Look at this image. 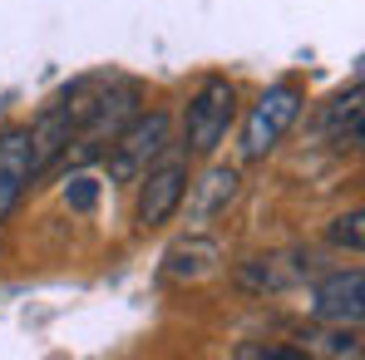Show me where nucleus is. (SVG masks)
Returning <instances> with one entry per match:
<instances>
[{
	"label": "nucleus",
	"mask_w": 365,
	"mask_h": 360,
	"mask_svg": "<svg viewBox=\"0 0 365 360\" xmlns=\"http://www.w3.org/2000/svg\"><path fill=\"white\" fill-rule=\"evenodd\" d=\"M237 119V84L222 79V74H207L192 99H187V114H182V143H187V158H212L227 138V128Z\"/></svg>",
	"instance_id": "1"
},
{
	"label": "nucleus",
	"mask_w": 365,
	"mask_h": 360,
	"mask_svg": "<svg viewBox=\"0 0 365 360\" xmlns=\"http://www.w3.org/2000/svg\"><path fill=\"white\" fill-rule=\"evenodd\" d=\"M192 178V158L187 153H158L143 173H138V202H133V222L138 232H158L187 197Z\"/></svg>",
	"instance_id": "2"
},
{
	"label": "nucleus",
	"mask_w": 365,
	"mask_h": 360,
	"mask_svg": "<svg viewBox=\"0 0 365 360\" xmlns=\"http://www.w3.org/2000/svg\"><path fill=\"white\" fill-rule=\"evenodd\" d=\"M306 109V89L297 79H282V84H272V89H262V99L252 104V114L242 123V158L247 163H257V158H267L282 138H287V128L302 119Z\"/></svg>",
	"instance_id": "3"
},
{
	"label": "nucleus",
	"mask_w": 365,
	"mask_h": 360,
	"mask_svg": "<svg viewBox=\"0 0 365 360\" xmlns=\"http://www.w3.org/2000/svg\"><path fill=\"white\" fill-rule=\"evenodd\" d=\"M168 138H173V123H168L163 109L133 114V119L114 133V143L104 148V153H109V178L114 182H138V173H143L158 153H168Z\"/></svg>",
	"instance_id": "4"
},
{
	"label": "nucleus",
	"mask_w": 365,
	"mask_h": 360,
	"mask_svg": "<svg viewBox=\"0 0 365 360\" xmlns=\"http://www.w3.org/2000/svg\"><path fill=\"white\" fill-rule=\"evenodd\" d=\"M311 316L321 326H361V316H365V272L361 267L321 277L316 292H311Z\"/></svg>",
	"instance_id": "5"
},
{
	"label": "nucleus",
	"mask_w": 365,
	"mask_h": 360,
	"mask_svg": "<svg viewBox=\"0 0 365 360\" xmlns=\"http://www.w3.org/2000/svg\"><path fill=\"white\" fill-rule=\"evenodd\" d=\"M35 173V158H30V133L25 128H5L0 133V227L15 217L20 197L30 192Z\"/></svg>",
	"instance_id": "6"
},
{
	"label": "nucleus",
	"mask_w": 365,
	"mask_h": 360,
	"mask_svg": "<svg viewBox=\"0 0 365 360\" xmlns=\"http://www.w3.org/2000/svg\"><path fill=\"white\" fill-rule=\"evenodd\" d=\"M30 133V158H35V173H45L55 158H64V148H69V138H74V109L64 104V94L55 104H45L40 109V119L25 128Z\"/></svg>",
	"instance_id": "7"
},
{
	"label": "nucleus",
	"mask_w": 365,
	"mask_h": 360,
	"mask_svg": "<svg viewBox=\"0 0 365 360\" xmlns=\"http://www.w3.org/2000/svg\"><path fill=\"white\" fill-rule=\"evenodd\" d=\"M168 267V277L173 282H197V277H207L212 267H217V242H207V237H187V242H178L168 257H163Z\"/></svg>",
	"instance_id": "8"
},
{
	"label": "nucleus",
	"mask_w": 365,
	"mask_h": 360,
	"mask_svg": "<svg viewBox=\"0 0 365 360\" xmlns=\"http://www.w3.org/2000/svg\"><path fill=\"white\" fill-rule=\"evenodd\" d=\"M331 138H336V148H361V79L351 84V94H341L336 99V109H331Z\"/></svg>",
	"instance_id": "9"
},
{
	"label": "nucleus",
	"mask_w": 365,
	"mask_h": 360,
	"mask_svg": "<svg viewBox=\"0 0 365 360\" xmlns=\"http://www.w3.org/2000/svg\"><path fill=\"white\" fill-rule=\"evenodd\" d=\"M306 356H361V326H331V331H316V336H302Z\"/></svg>",
	"instance_id": "10"
},
{
	"label": "nucleus",
	"mask_w": 365,
	"mask_h": 360,
	"mask_svg": "<svg viewBox=\"0 0 365 360\" xmlns=\"http://www.w3.org/2000/svg\"><path fill=\"white\" fill-rule=\"evenodd\" d=\"M237 182H242V178H237V168H212V173H207V182H202L197 207H192V212H197V222L217 217V212H222V207L237 197Z\"/></svg>",
	"instance_id": "11"
},
{
	"label": "nucleus",
	"mask_w": 365,
	"mask_h": 360,
	"mask_svg": "<svg viewBox=\"0 0 365 360\" xmlns=\"http://www.w3.org/2000/svg\"><path fill=\"white\" fill-rule=\"evenodd\" d=\"M297 277H302V267H292L287 257H257V262H247V272H242V282L257 287V292H282Z\"/></svg>",
	"instance_id": "12"
},
{
	"label": "nucleus",
	"mask_w": 365,
	"mask_h": 360,
	"mask_svg": "<svg viewBox=\"0 0 365 360\" xmlns=\"http://www.w3.org/2000/svg\"><path fill=\"white\" fill-rule=\"evenodd\" d=\"M331 242H336V247H351V252H361V247H365V232H361V207L331 222Z\"/></svg>",
	"instance_id": "13"
},
{
	"label": "nucleus",
	"mask_w": 365,
	"mask_h": 360,
	"mask_svg": "<svg viewBox=\"0 0 365 360\" xmlns=\"http://www.w3.org/2000/svg\"><path fill=\"white\" fill-rule=\"evenodd\" d=\"M237 356H257V360H306L302 346H242Z\"/></svg>",
	"instance_id": "14"
},
{
	"label": "nucleus",
	"mask_w": 365,
	"mask_h": 360,
	"mask_svg": "<svg viewBox=\"0 0 365 360\" xmlns=\"http://www.w3.org/2000/svg\"><path fill=\"white\" fill-rule=\"evenodd\" d=\"M69 202H74V207H89V202H94V182H89V178H74V187H69Z\"/></svg>",
	"instance_id": "15"
}]
</instances>
